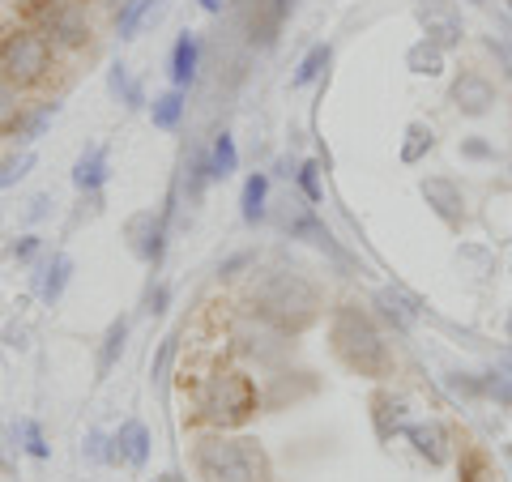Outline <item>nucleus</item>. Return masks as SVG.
<instances>
[{
    "label": "nucleus",
    "instance_id": "f257e3e1",
    "mask_svg": "<svg viewBox=\"0 0 512 482\" xmlns=\"http://www.w3.org/2000/svg\"><path fill=\"white\" fill-rule=\"evenodd\" d=\"M252 308L261 320H269L274 329L282 333H299V329H308L312 320L320 316V291L303 278V273H265L261 282H256V291H252Z\"/></svg>",
    "mask_w": 512,
    "mask_h": 482
},
{
    "label": "nucleus",
    "instance_id": "f03ea898",
    "mask_svg": "<svg viewBox=\"0 0 512 482\" xmlns=\"http://www.w3.org/2000/svg\"><path fill=\"white\" fill-rule=\"evenodd\" d=\"M333 350L342 355V363L350 367V372L359 376H389V346H384L380 329L372 325V316L359 312L355 303H346V308L333 312Z\"/></svg>",
    "mask_w": 512,
    "mask_h": 482
},
{
    "label": "nucleus",
    "instance_id": "7ed1b4c3",
    "mask_svg": "<svg viewBox=\"0 0 512 482\" xmlns=\"http://www.w3.org/2000/svg\"><path fill=\"white\" fill-rule=\"evenodd\" d=\"M52 43L30 26H0V77L18 90L43 86L52 73Z\"/></svg>",
    "mask_w": 512,
    "mask_h": 482
},
{
    "label": "nucleus",
    "instance_id": "20e7f679",
    "mask_svg": "<svg viewBox=\"0 0 512 482\" xmlns=\"http://www.w3.org/2000/svg\"><path fill=\"white\" fill-rule=\"evenodd\" d=\"M197 474L210 482H269V457L256 440H205L197 448Z\"/></svg>",
    "mask_w": 512,
    "mask_h": 482
},
{
    "label": "nucleus",
    "instance_id": "39448f33",
    "mask_svg": "<svg viewBox=\"0 0 512 482\" xmlns=\"http://www.w3.org/2000/svg\"><path fill=\"white\" fill-rule=\"evenodd\" d=\"M22 18L52 47H86L90 43V22L77 0H26Z\"/></svg>",
    "mask_w": 512,
    "mask_h": 482
},
{
    "label": "nucleus",
    "instance_id": "423d86ee",
    "mask_svg": "<svg viewBox=\"0 0 512 482\" xmlns=\"http://www.w3.org/2000/svg\"><path fill=\"white\" fill-rule=\"evenodd\" d=\"M201 410L214 427H239L256 414V384L244 372H218L201 393Z\"/></svg>",
    "mask_w": 512,
    "mask_h": 482
},
{
    "label": "nucleus",
    "instance_id": "0eeeda50",
    "mask_svg": "<svg viewBox=\"0 0 512 482\" xmlns=\"http://www.w3.org/2000/svg\"><path fill=\"white\" fill-rule=\"evenodd\" d=\"M286 9H291V0H235L239 35L252 47H274L278 30L286 22Z\"/></svg>",
    "mask_w": 512,
    "mask_h": 482
},
{
    "label": "nucleus",
    "instance_id": "6e6552de",
    "mask_svg": "<svg viewBox=\"0 0 512 482\" xmlns=\"http://www.w3.org/2000/svg\"><path fill=\"white\" fill-rule=\"evenodd\" d=\"M128 235H133V248H137L141 261H150V265L163 261V235H167V218H154V214L146 210V214H137L133 222H128Z\"/></svg>",
    "mask_w": 512,
    "mask_h": 482
},
{
    "label": "nucleus",
    "instance_id": "1a4fd4ad",
    "mask_svg": "<svg viewBox=\"0 0 512 482\" xmlns=\"http://www.w3.org/2000/svg\"><path fill=\"white\" fill-rule=\"evenodd\" d=\"M406 436L414 444V453L427 457L431 465H448V461H453V440H448V431L440 423H419V427H410Z\"/></svg>",
    "mask_w": 512,
    "mask_h": 482
},
{
    "label": "nucleus",
    "instance_id": "9d476101",
    "mask_svg": "<svg viewBox=\"0 0 512 482\" xmlns=\"http://www.w3.org/2000/svg\"><path fill=\"white\" fill-rule=\"evenodd\" d=\"M146 457H150V431H146V423L128 419V423L116 431V440H111V461L146 465Z\"/></svg>",
    "mask_w": 512,
    "mask_h": 482
},
{
    "label": "nucleus",
    "instance_id": "9b49d317",
    "mask_svg": "<svg viewBox=\"0 0 512 482\" xmlns=\"http://www.w3.org/2000/svg\"><path fill=\"white\" fill-rule=\"evenodd\" d=\"M453 103L466 111V116H483V111L495 103V86L478 73H461L453 82Z\"/></svg>",
    "mask_w": 512,
    "mask_h": 482
},
{
    "label": "nucleus",
    "instance_id": "f8f14e48",
    "mask_svg": "<svg viewBox=\"0 0 512 482\" xmlns=\"http://www.w3.org/2000/svg\"><path fill=\"white\" fill-rule=\"evenodd\" d=\"M197 64H201V43H197V35H188L184 30V35L175 39V47H171V82H175V90L197 82Z\"/></svg>",
    "mask_w": 512,
    "mask_h": 482
},
{
    "label": "nucleus",
    "instance_id": "ddd939ff",
    "mask_svg": "<svg viewBox=\"0 0 512 482\" xmlns=\"http://www.w3.org/2000/svg\"><path fill=\"white\" fill-rule=\"evenodd\" d=\"M107 180V150L103 146H90L82 158H77V167H73V184L82 188V192H99Z\"/></svg>",
    "mask_w": 512,
    "mask_h": 482
},
{
    "label": "nucleus",
    "instance_id": "4468645a",
    "mask_svg": "<svg viewBox=\"0 0 512 482\" xmlns=\"http://www.w3.org/2000/svg\"><path fill=\"white\" fill-rule=\"evenodd\" d=\"M423 197L436 201V214H440L444 222H461V192L448 184V180H427V184H423Z\"/></svg>",
    "mask_w": 512,
    "mask_h": 482
},
{
    "label": "nucleus",
    "instance_id": "2eb2a0df",
    "mask_svg": "<svg viewBox=\"0 0 512 482\" xmlns=\"http://www.w3.org/2000/svg\"><path fill=\"white\" fill-rule=\"evenodd\" d=\"M124 337H128V320H111L103 333V350H99V376H107L116 359L124 355Z\"/></svg>",
    "mask_w": 512,
    "mask_h": 482
},
{
    "label": "nucleus",
    "instance_id": "dca6fc26",
    "mask_svg": "<svg viewBox=\"0 0 512 482\" xmlns=\"http://www.w3.org/2000/svg\"><path fill=\"white\" fill-rule=\"evenodd\" d=\"M402 419H406V401H402V397L380 393V397H376V431H380V436L389 440L393 431L402 427Z\"/></svg>",
    "mask_w": 512,
    "mask_h": 482
},
{
    "label": "nucleus",
    "instance_id": "f3484780",
    "mask_svg": "<svg viewBox=\"0 0 512 482\" xmlns=\"http://www.w3.org/2000/svg\"><path fill=\"white\" fill-rule=\"evenodd\" d=\"M265 197H269V175H248L244 184V222H261L265 218Z\"/></svg>",
    "mask_w": 512,
    "mask_h": 482
},
{
    "label": "nucleus",
    "instance_id": "a211bd4d",
    "mask_svg": "<svg viewBox=\"0 0 512 482\" xmlns=\"http://www.w3.org/2000/svg\"><path fill=\"white\" fill-rule=\"evenodd\" d=\"M239 167V150H235V141H231V133H218L214 137V146H210V175H227Z\"/></svg>",
    "mask_w": 512,
    "mask_h": 482
},
{
    "label": "nucleus",
    "instance_id": "6ab92c4d",
    "mask_svg": "<svg viewBox=\"0 0 512 482\" xmlns=\"http://www.w3.org/2000/svg\"><path fill=\"white\" fill-rule=\"evenodd\" d=\"M184 116V94L180 90H167L154 99V128H175Z\"/></svg>",
    "mask_w": 512,
    "mask_h": 482
},
{
    "label": "nucleus",
    "instance_id": "aec40b11",
    "mask_svg": "<svg viewBox=\"0 0 512 482\" xmlns=\"http://www.w3.org/2000/svg\"><path fill=\"white\" fill-rule=\"evenodd\" d=\"M69 273H73V261H69V256H56V261L47 265V278H43V286H39L47 303H56V299L64 295V282H69Z\"/></svg>",
    "mask_w": 512,
    "mask_h": 482
},
{
    "label": "nucleus",
    "instance_id": "412c9836",
    "mask_svg": "<svg viewBox=\"0 0 512 482\" xmlns=\"http://www.w3.org/2000/svg\"><path fill=\"white\" fill-rule=\"evenodd\" d=\"M22 120V103H18V86H9L0 77V133H13Z\"/></svg>",
    "mask_w": 512,
    "mask_h": 482
},
{
    "label": "nucleus",
    "instance_id": "4be33fe9",
    "mask_svg": "<svg viewBox=\"0 0 512 482\" xmlns=\"http://www.w3.org/2000/svg\"><path fill=\"white\" fill-rule=\"evenodd\" d=\"M329 47L325 43H320V47H312V52L308 56H303V64H299V73H295V86H312L316 82V77L320 73H325V64H329Z\"/></svg>",
    "mask_w": 512,
    "mask_h": 482
},
{
    "label": "nucleus",
    "instance_id": "5701e85b",
    "mask_svg": "<svg viewBox=\"0 0 512 482\" xmlns=\"http://www.w3.org/2000/svg\"><path fill=\"white\" fill-rule=\"evenodd\" d=\"M406 64L414 73H440V64H444V56H440V47L436 43H419V47H410V56H406Z\"/></svg>",
    "mask_w": 512,
    "mask_h": 482
},
{
    "label": "nucleus",
    "instance_id": "b1692460",
    "mask_svg": "<svg viewBox=\"0 0 512 482\" xmlns=\"http://www.w3.org/2000/svg\"><path fill=\"white\" fill-rule=\"evenodd\" d=\"M406 146H402V158H406V163H419V158L431 150V128H423V124H410L406 128Z\"/></svg>",
    "mask_w": 512,
    "mask_h": 482
},
{
    "label": "nucleus",
    "instance_id": "393cba45",
    "mask_svg": "<svg viewBox=\"0 0 512 482\" xmlns=\"http://www.w3.org/2000/svg\"><path fill=\"white\" fill-rule=\"evenodd\" d=\"M30 167H35V154H13V158H5V163H0V188L18 184Z\"/></svg>",
    "mask_w": 512,
    "mask_h": 482
},
{
    "label": "nucleus",
    "instance_id": "a878e982",
    "mask_svg": "<svg viewBox=\"0 0 512 482\" xmlns=\"http://www.w3.org/2000/svg\"><path fill=\"white\" fill-rule=\"evenodd\" d=\"M111 90L124 94V103H128V107H137V103H141V90H137L133 77L124 73V64H116V69H111Z\"/></svg>",
    "mask_w": 512,
    "mask_h": 482
},
{
    "label": "nucleus",
    "instance_id": "bb28decb",
    "mask_svg": "<svg viewBox=\"0 0 512 482\" xmlns=\"http://www.w3.org/2000/svg\"><path fill=\"white\" fill-rule=\"evenodd\" d=\"M457 39H461V30L448 22V18H440V22H431V26H427V43H436L440 52H444V47H453Z\"/></svg>",
    "mask_w": 512,
    "mask_h": 482
},
{
    "label": "nucleus",
    "instance_id": "cd10ccee",
    "mask_svg": "<svg viewBox=\"0 0 512 482\" xmlns=\"http://www.w3.org/2000/svg\"><path fill=\"white\" fill-rule=\"evenodd\" d=\"M154 5V0H133V5H128L124 13H120V35L128 39V35H137V22L146 18V9Z\"/></svg>",
    "mask_w": 512,
    "mask_h": 482
},
{
    "label": "nucleus",
    "instance_id": "c85d7f7f",
    "mask_svg": "<svg viewBox=\"0 0 512 482\" xmlns=\"http://www.w3.org/2000/svg\"><path fill=\"white\" fill-rule=\"evenodd\" d=\"M380 303H384V312H389V316H397V320H402V329H406L410 320H414V308H406V299H402V295L384 291V295H380Z\"/></svg>",
    "mask_w": 512,
    "mask_h": 482
},
{
    "label": "nucleus",
    "instance_id": "c756f323",
    "mask_svg": "<svg viewBox=\"0 0 512 482\" xmlns=\"http://www.w3.org/2000/svg\"><path fill=\"white\" fill-rule=\"evenodd\" d=\"M316 171H320L316 163H303V167H299V188L308 192V201H320V175H316Z\"/></svg>",
    "mask_w": 512,
    "mask_h": 482
},
{
    "label": "nucleus",
    "instance_id": "7c9ffc66",
    "mask_svg": "<svg viewBox=\"0 0 512 482\" xmlns=\"http://www.w3.org/2000/svg\"><path fill=\"white\" fill-rule=\"evenodd\" d=\"M52 120V107H43L39 116H30V120H18V133H22V141H35L39 137V128Z\"/></svg>",
    "mask_w": 512,
    "mask_h": 482
},
{
    "label": "nucleus",
    "instance_id": "2f4dec72",
    "mask_svg": "<svg viewBox=\"0 0 512 482\" xmlns=\"http://www.w3.org/2000/svg\"><path fill=\"white\" fill-rule=\"evenodd\" d=\"M22 436H26L30 457H47V444H43V436H39V427H35V423H22Z\"/></svg>",
    "mask_w": 512,
    "mask_h": 482
},
{
    "label": "nucleus",
    "instance_id": "473e14b6",
    "mask_svg": "<svg viewBox=\"0 0 512 482\" xmlns=\"http://www.w3.org/2000/svg\"><path fill=\"white\" fill-rule=\"evenodd\" d=\"M35 252H39V239H35V235H26L22 244H13V248H9L13 261H30V256H35Z\"/></svg>",
    "mask_w": 512,
    "mask_h": 482
},
{
    "label": "nucleus",
    "instance_id": "72a5a7b5",
    "mask_svg": "<svg viewBox=\"0 0 512 482\" xmlns=\"http://www.w3.org/2000/svg\"><path fill=\"white\" fill-rule=\"evenodd\" d=\"M175 342H180V337H167V342H163V355H158V363H154V380L167 376V363H171V355H175Z\"/></svg>",
    "mask_w": 512,
    "mask_h": 482
},
{
    "label": "nucleus",
    "instance_id": "f704fd0d",
    "mask_svg": "<svg viewBox=\"0 0 512 482\" xmlns=\"http://www.w3.org/2000/svg\"><path fill=\"white\" fill-rule=\"evenodd\" d=\"M163 308H167V286H154V291L146 295V312H154V316H158Z\"/></svg>",
    "mask_w": 512,
    "mask_h": 482
},
{
    "label": "nucleus",
    "instance_id": "c9c22d12",
    "mask_svg": "<svg viewBox=\"0 0 512 482\" xmlns=\"http://www.w3.org/2000/svg\"><path fill=\"white\" fill-rule=\"evenodd\" d=\"M461 154L466 158H491V146L487 141H461Z\"/></svg>",
    "mask_w": 512,
    "mask_h": 482
},
{
    "label": "nucleus",
    "instance_id": "e433bc0d",
    "mask_svg": "<svg viewBox=\"0 0 512 482\" xmlns=\"http://www.w3.org/2000/svg\"><path fill=\"white\" fill-rule=\"evenodd\" d=\"M461 482H491V478H487V470H483V465H478V461H470L466 470H461Z\"/></svg>",
    "mask_w": 512,
    "mask_h": 482
},
{
    "label": "nucleus",
    "instance_id": "4c0bfd02",
    "mask_svg": "<svg viewBox=\"0 0 512 482\" xmlns=\"http://www.w3.org/2000/svg\"><path fill=\"white\" fill-rule=\"evenodd\" d=\"M201 5H205V9H210V13H218V9H222V5H218V0H201Z\"/></svg>",
    "mask_w": 512,
    "mask_h": 482
},
{
    "label": "nucleus",
    "instance_id": "58836bf2",
    "mask_svg": "<svg viewBox=\"0 0 512 482\" xmlns=\"http://www.w3.org/2000/svg\"><path fill=\"white\" fill-rule=\"evenodd\" d=\"M474 5H483V0H474Z\"/></svg>",
    "mask_w": 512,
    "mask_h": 482
}]
</instances>
